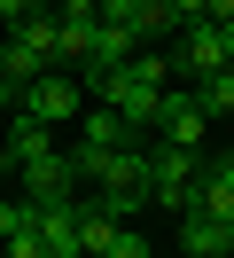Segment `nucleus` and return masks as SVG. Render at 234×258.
I'll use <instances>...</instances> for the list:
<instances>
[{
    "label": "nucleus",
    "instance_id": "nucleus-10",
    "mask_svg": "<svg viewBox=\"0 0 234 258\" xmlns=\"http://www.w3.org/2000/svg\"><path fill=\"white\" fill-rule=\"evenodd\" d=\"M180 250H187V258H211V250H226V227H218L211 211H180Z\"/></svg>",
    "mask_w": 234,
    "mask_h": 258
},
{
    "label": "nucleus",
    "instance_id": "nucleus-6",
    "mask_svg": "<svg viewBox=\"0 0 234 258\" xmlns=\"http://www.w3.org/2000/svg\"><path fill=\"white\" fill-rule=\"evenodd\" d=\"M31 235H39L47 258H86V242H78V196H62V204H31Z\"/></svg>",
    "mask_w": 234,
    "mask_h": 258
},
{
    "label": "nucleus",
    "instance_id": "nucleus-15",
    "mask_svg": "<svg viewBox=\"0 0 234 258\" xmlns=\"http://www.w3.org/2000/svg\"><path fill=\"white\" fill-rule=\"evenodd\" d=\"M102 258H156V250H148V242H140V235H133V227H117V235H109V242H102Z\"/></svg>",
    "mask_w": 234,
    "mask_h": 258
},
{
    "label": "nucleus",
    "instance_id": "nucleus-8",
    "mask_svg": "<svg viewBox=\"0 0 234 258\" xmlns=\"http://www.w3.org/2000/svg\"><path fill=\"white\" fill-rule=\"evenodd\" d=\"M195 211H211L218 227H234V157L203 164V196H195Z\"/></svg>",
    "mask_w": 234,
    "mask_h": 258
},
{
    "label": "nucleus",
    "instance_id": "nucleus-7",
    "mask_svg": "<svg viewBox=\"0 0 234 258\" xmlns=\"http://www.w3.org/2000/svg\"><path fill=\"white\" fill-rule=\"evenodd\" d=\"M47 149H55V125H39V117L24 110V102H16V117H8V133H0V164H31V157H47Z\"/></svg>",
    "mask_w": 234,
    "mask_h": 258
},
{
    "label": "nucleus",
    "instance_id": "nucleus-9",
    "mask_svg": "<svg viewBox=\"0 0 234 258\" xmlns=\"http://www.w3.org/2000/svg\"><path fill=\"white\" fill-rule=\"evenodd\" d=\"M117 141H133V125H125L109 102H94V110H78V149H117Z\"/></svg>",
    "mask_w": 234,
    "mask_h": 258
},
{
    "label": "nucleus",
    "instance_id": "nucleus-13",
    "mask_svg": "<svg viewBox=\"0 0 234 258\" xmlns=\"http://www.w3.org/2000/svg\"><path fill=\"white\" fill-rule=\"evenodd\" d=\"M16 235H31V204L24 196H0V242H16Z\"/></svg>",
    "mask_w": 234,
    "mask_h": 258
},
{
    "label": "nucleus",
    "instance_id": "nucleus-12",
    "mask_svg": "<svg viewBox=\"0 0 234 258\" xmlns=\"http://www.w3.org/2000/svg\"><path fill=\"white\" fill-rule=\"evenodd\" d=\"M133 32H140V47H156L164 32H180V16H172V0H133Z\"/></svg>",
    "mask_w": 234,
    "mask_h": 258
},
{
    "label": "nucleus",
    "instance_id": "nucleus-18",
    "mask_svg": "<svg viewBox=\"0 0 234 258\" xmlns=\"http://www.w3.org/2000/svg\"><path fill=\"white\" fill-rule=\"evenodd\" d=\"M218 24V47H226V63H234V16H211Z\"/></svg>",
    "mask_w": 234,
    "mask_h": 258
},
{
    "label": "nucleus",
    "instance_id": "nucleus-16",
    "mask_svg": "<svg viewBox=\"0 0 234 258\" xmlns=\"http://www.w3.org/2000/svg\"><path fill=\"white\" fill-rule=\"evenodd\" d=\"M172 16H180V24H195V16H218V0H172Z\"/></svg>",
    "mask_w": 234,
    "mask_h": 258
},
{
    "label": "nucleus",
    "instance_id": "nucleus-1",
    "mask_svg": "<svg viewBox=\"0 0 234 258\" xmlns=\"http://www.w3.org/2000/svg\"><path fill=\"white\" fill-rule=\"evenodd\" d=\"M195 196H203V149L156 141L148 149V204H164L172 219H180V211H195Z\"/></svg>",
    "mask_w": 234,
    "mask_h": 258
},
{
    "label": "nucleus",
    "instance_id": "nucleus-4",
    "mask_svg": "<svg viewBox=\"0 0 234 258\" xmlns=\"http://www.w3.org/2000/svg\"><path fill=\"white\" fill-rule=\"evenodd\" d=\"M156 133H164L172 149H203V133H211V110H203V94H195V86H164Z\"/></svg>",
    "mask_w": 234,
    "mask_h": 258
},
{
    "label": "nucleus",
    "instance_id": "nucleus-19",
    "mask_svg": "<svg viewBox=\"0 0 234 258\" xmlns=\"http://www.w3.org/2000/svg\"><path fill=\"white\" fill-rule=\"evenodd\" d=\"M211 258H234V250H211Z\"/></svg>",
    "mask_w": 234,
    "mask_h": 258
},
{
    "label": "nucleus",
    "instance_id": "nucleus-17",
    "mask_svg": "<svg viewBox=\"0 0 234 258\" xmlns=\"http://www.w3.org/2000/svg\"><path fill=\"white\" fill-rule=\"evenodd\" d=\"M16 102H24V86H8V79H0V125L16 117Z\"/></svg>",
    "mask_w": 234,
    "mask_h": 258
},
{
    "label": "nucleus",
    "instance_id": "nucleus-20",
    "mask_svg": "<svg viewBox=\"0 0 234 258\" xmlns=\"http://www.w3.org/2000/svg\"><path fill=\"white\" fill-rule=\"evenodd\" d=\"M0 172H8V164H0Z\"/></svg>",
    "mask_w": 234,
    "mask_h": 258
},
{
    "label": "nucleus",
    "instance_id": "nucleus-2",
    "mask_svg": "<svg viewBox=\"0 0 234 258\" xmlns=\"http://www.w3.org/2000/svg\"><path fill=\"white\" fill-rule=\"evenodd\" d=\"M24 110L39 117V125H78V110H86V86H78L70 71H39V79L24 86Z\"/></svg>",
    "mask_w": 234,
    "mask_h": 258
},
{
    "label": "nucleus",
    "instance_id": "nucleus-11",
    "mask_svg": "<svg viewBox=\"0 0 234 258\" xmlns=\"http://www.w3.org/2000/svg\"><path fill=\"white\" fill-rule=\"evenodd\" d=\"M39 47H31V39L24 32H8V39H0V79H8V86H31V79H39Z\"/></svg>",
    "mask_w": 234,
    "mask_h": 258
},
{
    "label": "nucleus",
    "instance_id": "nucleus-14",
    "mask_svg": "<svg viewBox=\"0 0 234 258\" xmlns=\"http://www.w3.org/2000/svg\"><path fill=\"white\" fill-rule=\"evenodd\" d=\"M55 0H0V32H16V24H31V16H47Z\"/></svg>",
    "mask_w": 234,
    "mask_h": 258
},
{
    "label": "nucleus",
    "instance_id": "nucleus-5",
    "mask_svg": "<svg viewBox=\"0 0 234 258\" xmlns=\"http://www.w3.org/2000/svg\"><path fill=\"white\" fill-rule=\"evenodd\" d=\"M16 180H24V204H62V196L78 188V164H70V149H47V157H31V164H16Z\"/></svg>",
    "mask_w": 234,
    "mask_h": 258
},
{
    "label": "nucleus",
    "instance_id": "nucleus-3",
    "mask_svg": "<svg viewBox=\"0 0 234 258\" xmlns=\"http://www.w3.org/2000/svg\"><path fill=\"white\" fill-rule=\"evenodd\" d=\"M172 71H180L187 86H203L211 71H226V47H218V24H211V16L180 24V47H172Z\"/></svg>",
    "mask_w": 234,
    "mask_h": 258
}]
</instances>
